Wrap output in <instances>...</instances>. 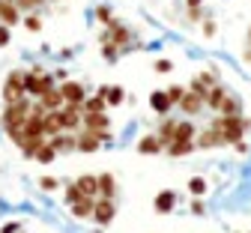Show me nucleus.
Segmentation results:
<instances>
[{
    "mask_svg": "<svg viewBox=\"0 0 251 233\" xmlns=\"http://www.w3.org/2000/svg\"><path fill=\"white\" fill-rule=\"evenodd\" d=\"M21 131H24V138H45V126H42V117H36V114H27V120H24Z\"/></svg>",
    "mask_w": 251,
    "mask_h": 233,
    "instance_id": "9",
    "label": "nucleus"
},
{
    "mask_svg": "<svg viewBox=\"0 0 251 233\" xmlns=\"http://www.w3.org/2000/svg\"><path fill=\"white\" fill-rule=\"evenodd\" d=\"M236 153H242V155H245V153H248V144H245V141H236Z\"/></svg>",
    "mask_w": 251,
    "mask_h": 233,
    "instance_id": "44",
    "label": "nucleus"
},
{
    "mask_svg": "<svg viewBox=\"0 0 251 233\" xmlns=\"http://www.w3.org/2000/svg\"><path fill=\"white\" fill-rule=\"evenodd\" d=\"M174 131H176V120H165L155 138H159V144H162V147H168V144L174 141Z\"/></svg>",
    "mask_w": 251,
    "mask_h": 233,
    "instance_id": "24",
    "label": "nucleus"
},
{
    "mask_svg": "<svg viewBox=\"0 0 251 233\" xmlns=\"http://www.w3.org/2000/svg\"><path fill=\"white\" fill-rule=\"evenodd\" d=\"M54 155H57V153H54V147H51V144H48V141H45V144H42V147H39V153H36V155H33V158H36V161H51V158H54Z\"/></svg>",
    "mask_w": 251,
    "mask_h": 233,
    "instance_id": "31",
    "label": "nucleus"
},
{
    "mask_svg": "<svg viewBox=\"0 0 251 233\" xmlns=\"http://www.w3.org/2000/svg\"><path fill=\"white\" fill-rule=\"evenodd\" d=\"M3 45H9V27L0 24V48H3Z\"/></svg>",
    "mask_w": 251,
    "mask_h": 233,
    "instance_id": "38",
    "label": "nucleus"
},
{
    "mask_svg": "<svg viewBox=\"0 0 251 233\" xmlns=\"http://www.w3.org/2000/svg\"><path fill=\"white\" fill-rule=\"evenodd\" d=\"M192 138H195V123H192V120H182V123H176L174 141H179V144H192Z\"/></svg>",
    "mask_w": 251,
    "mask_h": 233,
    "instance_id": "15",
    "label": "nucleus"
},
{
    "mask_svg": "<svg viewBox=\"0 0 251 233\" xmlns=\"http://www.w3.org/2000/svg\"><path fill=\"white\" fill-rule=\"evenodd\" d=\"M225 96H227V90L215 84V87H209V93L203 96V105H209L212 111H218V105H222V99H225Z\"/></svg>",
    "mask_w": 251,
    "mask_h": 233,
    "instance_id": "20",
    "label": "nucleus"
},
{
    "mask_svg": "<svg viewBox=\"0 0 251 233\" xmlns=\"http://www.w3.org/2000/svg\"><path fill=\"white\" fill-rule=\"evenodd\" d=\"M99 96L105 99L108 105H123V99H126L123 87H99Z\"/></svg>",
    "mask_w": 251,
    "mask_h": 233,
    "instance_id": "21",
    "label": "nucleus"
},
{
    "mask_svg": "<svg viewBox=\"0 0 251 233\" xmlns=\"http://www.w3.org/2000/svg\"><path fill=\"white\" fill-rule=\"evenodd\" d=\"M84 197H87V194H84L75 182H72V185H66V204H69V207H72V204H78V201H84Z\"/></svg>",
    "mask_w": 251,
    "mask_h": 233,
    "instance_id": "30",
    "label": "nucleus"
},
{
    "mask_svg": "<svg viewBox=\"0 0 251 233\" xmlns=\"http://www.w3.org/2000/svg\"><path fill=\"white\" fill-rule=\"evenodd\" d=\"M39 185H42L45 191H51V188H57V180H54V177H42V182H39Z\"/></svg>",
    "mask_w": 251,
    "mask_h": 233,
    "instance_id": "40",
    "label": "nucleus"
},
{
    "mask_svg": "<svg viewBox=\"0 0 251 233\" xmlns=\"http://www.w3.org/2000/svg\"><path fill=\"white\" fill-rule=\"evenodd\" d=\"M0 21H3L6 27L9 24H18V9L12 0H0Z\"/></svg>",
    "mask_w": 251,
    "mask_h": 233,
    "instance_id": "18",
    "label": "nucleus"
},
{
    "mask_svg": "<svg viewBox=\"0 0 251 233\" xmlns=\"http://www.w3.org/2000/svg\"><path fill=\"white\" fill-rule=\"evenodd\" d=\"M102 147V141H99V135L96 131H81V138H78V144H75V150H81V153H96Z\"/></svg>",
    "mask_w": 251,
    "mask_h": 233,
    "instance_id": "12",
    "label": "nucleus"
},
{
    "mask_svg": "<svg viewBox=\"0 0 251 233\" xmlns=\"http://www.w3.org/2000/svg\"><path fill=\"white\" fill-rule=\"evenodd\" d=\"M93 201H96V197H84V201L72 204V215L75 218H90L93 215Z\"/></svg>",
    "mask_w": 251,
    "mask_h": 233,
    "instance_id": "25",
    "label": "nucleus"
},
{
    "mask_svg": "<svg viewBox=\"0 0 251 233\" xmlns=\"http://www.w3.org/2000/svg\"><path fill=\"white\" fill-rule=\"evenodd\" d=\"M81 123H84L87 131H96V135L108 129V117H105V114H93V111H84V120H81Z\"/></svg>",
    "mask_w": 251,
    "mask_h": 233,
    "instance_id": "11",
    "label": "nucleus"
},
{
    "mask_svg": "<svg viewBox=\"0 0 251 233\" xmlns=\"http://www.w3.org/2000/svg\"><path fill=\"white\" fill-rule=\"evenodd\" d=\"M203 36H215V21H203Z\"/></svg>",
    "mask_w": 251,
    "mask_h": 233,
    "instance_id": "41",
    "label": "nucleus"
},
{
    "mask_svg": "<svg viewBox=\"0 0 251 233\" xmlns=\"http://www.w3.org/2000/svg\"><path fill=\"white\" fill-rule=\"evenodd\" d=\"M150 105H152V111H159V114H168L174 105H171V99H168V93H162V90H155V93H150Z\"/></svg>",
    "mask_w": 251,
    "mask_h": 233,
    "instance_id": "17",
    "label": "nucleus"
},
{
    "mask_svg": "<svg viewBox=\"0 0 251 233\" xmlns=\"http://www.w3.org/2000/svg\"><path fill=\"white\" fill-rule=\"evenodd\" d=\"M201 3L203 0H188V9H201Z\"/></svg>",
    "mask_w": 251,
    "mask_h": 233,
    "instance_id": "45",
    "label": "nucleus"
},
{
    "mask_svg": "<svg viewBox=\"0 0 251 233\" xmlns=\"http://www.w3.org/2000/svg\"><path fill=\"white\" fill-rule=\"evenodd\" d=\"M251 123L242 117V114H233V117H218L215 123H212V129H218L225 135V144H236V141H242V131L248 129Z\"/></svg>",
    "mask_w": 251,
    "mask_h": 233,
    "instance_id": "2",
    "label": "nucleus"
},
{
    "mask_svg": "<svg viewBox=\"0 0 251 233\" xmlns=\"http://www.w3.org/2000/svg\"><path fill=\"white\" fill-rule=\"evenodd\" d=\"M218 111H222V117H233V114H239V99H236V96H225V99H222V105H218Z\"/></svg>",
    "mask_w": 251,
    "mask_h": 233,
    "instance_id": "26",
    "label": "nucleus"
},
{
    "mask_svg": "<svg viewBox=\"0 0 251 233\" xmlns=\"http://www.w3.org/2000/svg\"><path fill=\"white\" fill-rule=\"evenodd\" d=\"M15 3H18V6H24V9H33L36 3H42V0H15Z\"/></svg>",
    "mask_w": 251,
    "mask_h": 233,
    "instance_id": "43",
    "label": "nucleus"
},
{
    "mask_svg": "<svg viewBox=\"0 0 251 233\" xmlns=\"http://www.w3.org/2000/svg\"><path fill=\"white\" fill-rule=\"evenodd\" d=\"M75 185L87 194V197H96V191H99V182H96V177H90V174H84V177H78L75 180Z\"/></svg>",
    "mask_w": 251,
    "mask_h": 233,
    "instance_id": "22",
    "label": "nucleus"
},
{
    "mask_svg": "<svg viewBox=\"0 0 251 233\" xmlns=\"http://www.w3.org/2000/svg\"><path fill=\"white\" fill-rule=\"evenodd\" d=\"M179 108H182L185 114H192V117H195V114L203 108V99H201V96H195V93H185V96L179 99Z\"/></svg>",
    "mask_w": 251,
    "mask_h": 233,
    "instance_id": "16",
    "label": "nucleus"
},
{
    "mask_svg": "<svg viewBox=\"0 0 251 233\" xmlns=\"http://www.w3.org/2000/svg\"><path fill=\"white\" fill-rule=\"evenodd\" d=\"M39 105H42L45 111H57V108H63V96H60V90H57V87L45 90V93L39 96Z\"/></svg>",
    "mask_w": 251,
    "mask_h": 233,
    "instance_id": "14",
    "label": "nucleus"
},
{
    "mask_svg": "<svg viewBox=\"0 0 251 233\" xmlns=\"http://www.w3.org/2000/svg\"><path fill=\"white\" fill-rule=\"evenodd\" d=\"M201 81H203V84H206V87H215V75H212V72H209V69H206V72H203V75H201Z\"/></svg>",
    "mask_w": 251,
    "mask_h": 233,
    "instance_id": "42",
    "label": "nucleus"
},
{
    "mask_svg": "<svg viewBox=\"0 0 251 233\" xmlns=\"http://www.w3.org/2000/svg\"><path fill=\"white\" fill-rule=\"evenodd\" d=\"M188 188H192V194H203V191H206V182H203L201 177H195L192 182H188Z\"/></svg>",
    "mask_w": 251,
    "mask_h": 233,
    "instance_id": "34",
    "label": "nucleus"
},
{
    "mask_svg": "<svg viewBox=\"0 0 251 233\" xmlns=\"http://www.w3.org/2000/svg\"><path fill=\"white\" fill-rule=\"evenodd\" d=\"M51 147H54V153H72L75 150V144H78V138L72 135V131H57V135H51V141H48Z\"/></svg>",
    "mask_w": 251,
    "mask_h": 233,
    "instance_id": "8",
    "label": "nucleus"
},
{
    "mask_svg": "<svg viewBox=\"0 0 251 233\" xmlns=\"http://www.w3.org/2000/svg\"><path fill=\"white\" fill-rule=\"evenodd\" d=\"M188 93H195V96H201V99H203V96L209 93V87H206L201 78H195V81H192V87H188Z\"/></svg>",
    "mask_w": 251,
    "mask_h": 233,
    "instance_id": "32",
    "label": "nucleus"
},
{
    "mask_svg": "<svg viewBox=\"0 0 251 233\" xmlns=\"http://www.w3.org/2000/svg\"><path fill=\"white\" fill-rule=\"evenodd\" d=\"M222 144H225V135H222V131H218V129H206L195 147H201V150H212V147H222Z\"/></svg>",
    "mask_w": 251,
    "mask_h": 233,
    "instance_id": "13",
    "label": "nucleus"
},
{
    "mask_svg": "<svg viewBox=\"0 0 251 233\" xmlns=\"http://www.w3.org/2000/svg\"><path fill=\"white\" fill-rule=\"evenodd\" d=\"M96 182H99V194H102V197H111V201H114V194H117L114 177H111V174H102V177H96Z\"/></svg>",
    "mask_w": 251,
    "mask_h": 233,
    "instance_id": "23",
    "label": "nucleus"
},
{
    "mask_svg": "<svg viewBox=\"0 0 251 233\" xmlns=\"http://www.w3.org/2000/svg\"><path fill=\"white\" fill-rule=\"evenodd\" d=\"M96 18L108 24V21H111V9H108V6H99V9H96Z\"/></svg>",
    "mask_w": 251,
    "mask_h": 233,
    "instance_id": "37",
    "label": "nucleus"
},
{
    "mask_svg": "<svg viewBox=\"0 0 251 233\" xmlns=\"http://www.w3.org/2000/svg\"><path fill=\"white\" fill-rule=\"evenodd\" d=\"M155 209H159V212H171L174 209V191H162L159 197H155Z\"/></svg>",
    "mask_w": 251,
    "mask_h": 233,
    "instance_id": "29",
    "label": "nucleus"
},
{
    "mask_svg": "<svg viewBox=\"0 0 251 233\" xmlns=\"http://www.w3.org/2000/svg\"><path fill=\"white\" fill-rule=\"evenodd\" d=\"M102 54H105V60H114V57H117V45L108 39V42H105V48H102Z\"/></svg>",
    "mask_w": 251,
    "mask_h": 233,
    "instance_id": "35",
    "label": "nucleus"
},
{
    "mask_svg": "<svg viewBox=\"0 0 251 233\" xmlns=\"http://www.w3.org/2000/svg\"><path fill=\"white\" fill-rule=\"evenodd\" d=\"M114 215H117V207H114L111 197H96V201H93V218L99 224H111Z\"/></svg>",
    "mask_w": 251,
    "mask_h": 233,
    "instance_id": "5",
    "label": "nucleus"
},
{
    "mask_svg": "<svg viewBox=\"0 0 251 233\" xmlns=\"http://www.w3.org/2000/svg\"><path fill=\"white\" fill-rule=\"evenodd\" d=\"M15 230H18V224H6L3 227V233H15Z\"/></svg>",
    "mask_w": 251,
    "mask_h": 233,
    "instance_id": "46",
    "label": "nucleus"
},
{
    "mask_svg": "<svg viewBox=\"0 0 251 233\" xmlns=\"http://www.w3.org/2000/svg\"><path fill=\"white\" fill-rule=\"evenodd\" d=\"M45 144V138H24V144H21V153L27 155V158H33L36 153H39V147Z\"/></svg>",
    "mask_w": 251,
    "mask_h": 233,
    "instance_id": "28",
    "label": "nucleus"
},
{
    "mask_svg": "<svg viewBox=\"0 0 251 233\" xmlns=\"http://www.w3.org/2000/svg\"><path fill=\"white\" fill-rule=\"evenodd\" d=\"M81 105H66V108H57V120H60V129L63 131H75L81 126V117H78Z\"/></svg>",
    "mask_w": 251,
    "mask_h": 233,
    "instance_id": "7",
    "label": "nucleus"
},
{
    "mask_svg": "<svg viewBox=\"0 0 251 233\" xmlns=\"http://www.w3.org/2000/svg\"><path fill=\"white\" fill-rule=\"evenodd\" d=\"M105 99L102 96H90V99H84V105H81V111H93V114H102L105 111Z\"/></svg>",
    "mask_w": 251,
    "mask_h": 233,
    "instance_id": "27",
    "label": "nucleus"
},
{
    "mask_svg": "<svg viewBox=\"0 0 251 233\" xmlns=\"http://www.w3.org/2000/svg\"><path fill=\"white\" fill-rule=\"evenodd\" d=\"M105 36H108V39H114V45L120 48V45H126V42H129V39H132V33H129V30H126L123 24H117V21L111 18V21H108V33H105Z\"/></svg>",
    "mask_w": 251,
    "mask_h": 233,
    "instance_id": "10",
    "label": "nucleus"
},
{
    "mask_svg": "<svg viewBox=\"0 0 251 233\" xmlns=\"http://www.w3.org/2000/svg\"><path fill=\"white\" fill-rule=\"evenodd\" d=\"M30 108H33V102H30V99H24V96L18 99V102H6L3 117H0L3 129H6V131L21 129V126H24V120H27V114H30Z\"/></svg>",
    "mask_w": 251,
    "mask_h": 233,
    "instance_id": "1",
    "label": "nucleus"
},
{
    "mask_svg": "<svg viewBox=\"0 0 251 233\" xmlns=\"http://www.w3.org/2000/svg\"><path fill=\"white\" fill-rule=\"evenodd\" d=\"M57 90H60V96H63L66 105H84V99H87L84 84H78V81H63Z\"/></svg>",
    "mask_w": 251,
    "mask_h": 233,
    "instance_id": "4",
    "label": "nucleus"
},
{
    "mask_svg": "<svg viewBox=\"0 0 251 233\" xmlns=\"http://www.w3.org/2000/svg\"><path fill=\"white\" fill-rule=\"evenodd\" d=\"M21 96H24V72H9L3 84V99L6 102H18Z\"/></svg>",
    "mask_w": 251,
    "mask_h": 233,
    "instance_id": "6",
    "label": "nucleus"
},
{
    "mask_svg": "<svg viewBox=\"0 0 251 233\" xmlns=\"http://www.w3.org/2000/svg\"><path fill=\"white\" fill-rule=\"evenodd\" d=\"M24 24H27V30H33V33H36V30H42V21H39L36 15H30V18H27Z\"/></svg>",
    "mask_w": 251,
    "mask_h": 233,
    "instance_id": "36",
    "label": "nucleus"
},
{
    "mask_svg": "<svg viewBox=\"0 0 251 233\" xmlns=\"http://www.w3.org/2000/svg\"><path fill=\"white\" fill-rule=\"evenodd\" d=\"M54 87V78L48 75V72H42V69H30V72H24V93H30V96H42L45 90H51Z\"/></svg>",
    "mask_w": 251,
    "mask_h": 233,
    "instance_id": "3",
    "label": "nucleus"
},
{
    "mask_svg": "<svg viewBox=\"0 0 251 233\" xmlns=\"http://www.w3.org/2000/svg\"><path fill=\"white\" fill-rule=\"evenodd\" d=\"M182 96H185V90H182V87H171V90H168L171 105H179V99H182Z\"/></svg>",
    "mask_w": 251,
    "mask_h": 233,
    "instance_id": "33",
    "label": "nucleus"
},
{
    "mask_svg": "<svg viewBox=\"0 0 251 233\" xmlns=\"http://www.w3.org/2000/svg\"><path fill=\"white\" fill-rule=\"evenodd\" d=\"M96 233H102V230H96Z\"/></svg>",
    "mask_w": 251,
    "mask_h": 233,
    "instance_id": "48",
    "label": "nucleus"
},
{
    "mask_svg": "<svg viewBox=\"0 0 251 233\" xmlns=\"http://www.w3.org/2000/svg\"><path fill=\"white\" fill-rule=\"evenodd\" d=\"M248 39H251V30H248Z\"/></svg>",
    "mask_w": 251,
    "mask_h": 233,
    "instance_id": "47",
    "label": "nucleus"
},
{
    "mask_svg": "<svg viewBox=\"0 0 251 233\" xmlns=\"http://www.w3.org/2000/svg\"><path fill=\"white\" fill-rule=\"evenodd\" d=\"M165 147L159 144V138L155 135H147V138H141L138 141V153H144V155H155V153H162Z\"/></svg>",
    "mask_w": 251,
    "mask_h": 233,
    "instance_id": "19",
    "label": "nucleus"
},
{
    "mask_svg": "<svg viewBox=\"0 0 251 233\" xmlns=\"http://www.w3.org/2000/svg\"><path fill=\"white\" fill-rule=\"evenodd\" d=\"M171 69H174L171 60H159V63H155V72H171Z\"/></svg>",
    "mask_w": 251,
    "mask_h": 233,
    "instance_id": "39",
    "label": "nucleus"
}]
</instances>
